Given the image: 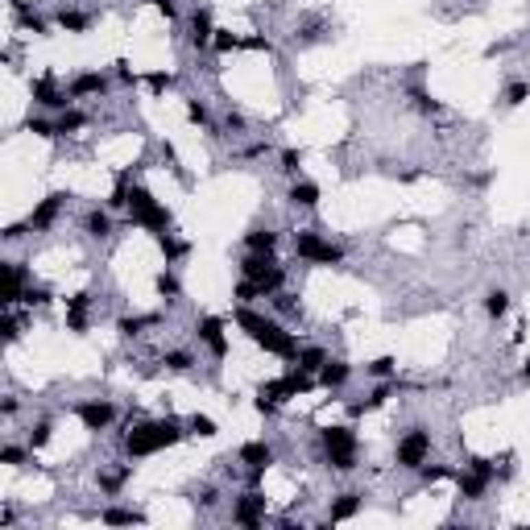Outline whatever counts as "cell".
Listing matches in <instances>:
<instances>
[{
	"mask_svg": "<svg viewBox=\"0 0 530 530\" xmlns=\"http://www.w3.org/2000/svg\"><path fill=\"white\" fill-rule=\"evenodd\" d=\"M237 324H241V328L249 332V340L261 344L265 352H274V357H282V361H294V357H298L294 332H286L282 324H274V320H265V315H257L253 306H237Z\"/></svg>",
	"mask_w": 530,
	"mask_h": 530,
	"instance_id": "obj_1",
	"label": "cell"
},
{
	"mask_svg": "<svg viewBox=\"0 0 530 530\" xmlns=\"http://www.w3.org/2000/svg\"><path fill=\"white\" fill-rule=\"evenodd\" d=\"M186 431L178 418H154V422H137V427H129L125 435V452L129 456H149V452H162V448H174L182 444Z\"/></svg>",
	"mask_w": 530,
	"mask_h": 530,
	"instance_id": "obj_2",
	"label": "cell"
},
{
	"mask_svg": "<svg viewBox=\"0 0 530 530\" xmlns=\"http://www.w3.org/2000/svg\"><path fill=\"white\" fill-rule=\"evenodd\" d=\"M129 211H133V224L149 228L154 237H162V232L170 228V207H162L145 186H133V195H129Z\"/></svg>",
	"mask_w": 530,
	"mask_h": 530,
	"instance_id": "obj_3",
	"label": "cell"
},
{
	"mask_svg": "<svg viewBox=\"0 0 530 530\" xmlns=\"http://www.w3.org/2000/svg\"><path fill=\"white\" fill-rule=\"evenodd\" d=\"M241 274L261 290V298H269V294H278L282 290V282H286V269L274 261V253H253V257H245V265H241Z\"/></svg>",
	"mask_w": 530,
	"mask_h": 530,
	"instance_id": "obj_4",
	"label": "cell"
},
{
	"mask_svg": "<svg viewBox=\"0 0 530 530\" xmlns=\"http://www.w3.org/2000/svg\"><path fill=\"white\" fill-rule=\"evenodd\" d=\"M294 253H298L302 261H315V265H340V261H344V249H340V245L324 241L320 232H311V228H298V232H294Z\"/></svg>",
	"mask_w": 530,
	"mask_h": 530,
	"instance_id": "obj_5",
	"label": "cell"
},
{
	"mask_svg": "<svg viewBox=\"0 0 530 530\" xmlns=\"http://www.w3.org/2000/svg\"><path fill=\"white\" fill-rule=\"evenodd\" d=\"M324 452H328V464L336 472H352L357 468V435H352V427H328L324 431Z\"/></svg>",
	"mask_w": 530,
	"mask_h": 530,
	"instance_id": "obj_6",
	"label": "cell"
},
{
	"mask_svg": "<svg viewBox=\"0 0 530 530\" xmlns=\"http://www.w3.org/2000/svg\"><path fill=\"white\" fill-rule=\"evenodd\" d=\"M427 456H431V435L422 431V427H410L398 439V468H418Z\"/></svg>",
	"mask_w": 530,
	"mask_h": 530,
	"instance_id": "obj_7",
	"label": "cell"
},
{
	"mask_svg": "<svg viewBox=\"0 0 530 530\" xmlns=\"http://www.w3.org/2000/svg\"><path fill=\"white\" fill-rule=\"evenodd\" d=\"M75 414L83 418V427L87 431H108L112 427V418H117V406L108 398H91V402H79Z\"/></svg>",
	"mask_w": 530,
	"mask_h": 530,
	"instance_id": "obj_8",
	"label": "cell"
},
{
	"mask_svg": "<svg viewBox=\"0 0 530 530\" xmlns=\"http://www.w3.org/2000/svg\"><path fill=\"white\" fill-rule=\"evenodd\" d=\"M34 99L42 104V108H58V112H67L75 95H71V91H62L54 75H42V79H34Z\"/></svg>",
	"mask_w": 530,
	"mask_h": 530,
	"instance_id": "obj_9",
	"label": "cell"
},
{
	"mask_svg": "<svg viewBox=\"0 0 530 530\" xmlns=\"http://www.w3.org/2000/svg\"><path fill=\"white\" fill-rule=\"evenodd\" d=\"M232 518H237L241 526H261V522H265V493L253 485L245 497H237V505H232Z\"/></svg>",
	"mask_w": 530,
	"mask_h": 530,
	"instance_id": "obj_10",
	"label": "cell"
},
{
	"mask_svg": "<svg viewBox=\"0 0 530 530\" xmlns=\"http://www.w3.org/2000/svg\"><path fill=\"white\" fill-rule=\"evenodd\" d=\"M195 336L211 348V357H228V336H224V320H216V315H203V320L195 324Z\"/></svg>",
	"mask_w": 530,
	"mask_h": 530,
	"instance_id": "obj_11",
	"label": "cell"
},
{
	"mask_svg": "<svg viewBox=\"0 0 530 530\" xmlns=\"http://www.w3.org/2000/svg\"><path fill=\"white\" fill-rule=\"evenodd\" d=\"M67 199L71 195H62V191H54V195H46L34 211H29V228H50L54 220H58V211L67 207Z\"/></svg>",
	"mask_w": 530,
	"mask_h": 530,
	"instance_id": "obj_12",
	"label": "cell"
},
{
	"mask_svg": "<svg viewBox=\"0 0 530 530\" xmlns=\"http://www.w3.org/2000/svg\"><path fill=\"white\" fill-rule=\"evenodd\" d=\"M348 377H352V365L340 361V357H328L324 369H320V385H324V389H344Z\"/></svg>",
	"mask_w": 530,
	"mask_h": 530,
	"instance_id": "obj_13",
	"label": "cell"
},
{
	"mask_svg": "<svg viewBox=\"0 0 530 530\" xmlns=\"http://www.w3.org/2000/svg\"><path fill=\"white\" fill-rule=\"evenodd\" d=\"M186 38H191V46H211V38H216V29H211V13L207 9H195L191 13V21H186Z\"/></svg>",
	"mask_w": 530,
	"mask_h": 530,
	"instance_id": "obj_14",
	"label": "cell"
},
{
	"mask_svg": "<svg viewBox=\"0 0 530 530\" xmlns=\"http://www.w3.org/2000/svg\"><path fill=\"white\" fill-rule=\"evenodd\" d=\"M83 228H87V237H95V241L112 237V207H91L87 216H83Z\"/></svg>",
	"mask_w": 530,
	"mask_h": 530,
	"instance_id": "obj_15",
	"label": "cell"
},
{
	"mask_svg": "<svg viewBox=\"0 0 530 530\" xmlns=\"http://www.w3.org/2000/svg\"><path fill=\"white\" fill-rule=\"evenodd\" d=\"M87 306H91L87 294H71V298H67V328H71L75 336L87 332Z\"/></svg>",
	"mask_w": 530,
	"mask_h": 530,
	"instance_id": "obj_16",
	"label": "cell"
},
{
	"mask_svg": "<svg viewBox=\"0 0 530 530\" xmlns=\"http://www.w3.org/2000/svg\"><path fill=\"white\" fill-rule=\"evenodd\" d=\"M241 464H249V468L265 472V468L274 464V448H269V444H261V439H253V444H245V448H241Z\"/></svg>",
	"mask_w": 530,
	"mask_h": 530,
	"instance_id": "obj_17",
	"label": "cell"
},
{
	"mask_svg": "<svg viewBox=\"0 0 530 530\" xmlns=\"http://www.w3.org/2000/svg\"><path fill=\"white\" fill-rule=\"evenodd\" d=\"M361 501H365V493H357V489H348V493H340V497L332 501V514H328V522H348V518H357V509H361Z\"/></svg>",
	"mask_w": 530,
	"mask_h": 530,
	"instance_id": "obj_18",
	"label": "cell"
},
{
	"mask_svg": "<svg viewBox=\"0 0 530 530\" xmlns=\"http://www.w3.org/2000/svg\"><path fill=\"white\" fill-rule=\"evenodd\" d=\"M67 91H71L75 99H79V95H104V91H108V79L95 75V71H87V75H75Z\"/></svg>",
	"mask_w": 530,
	"mask_h": 530,
	"instance_id": "obj_19",
	"label": "cell"
},
{
	"mask_svg": "<svg viewBox=\"0 0 530 530\" xmlns=\"http://www.w3.org/2000/svg\"><path fill=\"white\" fill-rule=\"evenodd\" d=\"M456 481H460V497H464V501H477V497H481V493L489 489V481H493V477H485V472L468 468V472H460Z\"/></svg>",
	"mask_w": 530,
	"mask_h": 530,
	"instance_id": "obj_20",
	"label": "cell"
},
{
	"mask_svg": "<svg viewBox=\"0 0 530 530\" xmlns=\"http://www.w3.org/2000/svg\"><path fill=\"white\" fill-rule=\"evenodd\" d=\"M245 245H249V253H274V249H278V232H269V228H253V232L245 237Z\"/></svg>",
	"mask_w": 530,
	"mask_h": 530,
	"instance_id": "obj_21",
	"label": "cell"
},
{
	"mask_svg": "<svg viewBox=\"0 0 530 530\" xmlns=\"http://www.w3.org/2000/svg\"><path fill=\"white\" fill-rule=\"evenodd\" d=\"M286 199H290L294 207H315V203H320V186H315V182H294Z\"/></svg>",
	"mask_w": 530,
	"mask_h": 530,
	"instance_id": "obj_22",
	"label": "cell"
},
{
	"mask_svg": "<svg viewBox=\"0 0 530 530\" xmlns=\"http://www.w3.org/2000/svg\"><path fill=\"white\" fill-rule=\"evenodd\" d=\"M324 361H328V352H324V348H298V357H294V365H298V369H306V373H315V377H320Z\"/></svg>",
	"mask_w": 530,
	"mask_h": 530,
	"instance_id": "obj_23",
	"label": "cell"
},
{
	"mask_svg": "<svg viewBox=\"0 0 530 530\" xmlns=\"http://www.w3.org/2000/svg\"><path fill=\"white\" fill-rule=\"evenodd\" d=\"M99 518L108 522V526H137V522H145L137 509H121V505H108V509H104Z\"/></svg>",
	"mask_w": 530,
	"mask_h": 530,
	"instance_id": "obj_24",
	"label": "cell"
},
{
	"mask_svg": "<svg viewBox=\"0 0 530 530\" xmlns=\"http://www.w3.org/2000/svg\"><path fill=\"white\" fill-rule=\"evenodd\" d=\"M414 472H418V481H422V485H435V481H448V477H456V468H448V464H427V460H422Z\"/></svg>",
	"mask_w": 530,
	"mask_h": 530,
	"instance_id": "obj_25",
	"label": "cell"
},
{
	"mask_svg": "<svg viewBox=\"0 0 530 530\" xmlns=\"http://www.w3.org/2000/svg\"><path fill=\"white\" fill-rule=\"evenodd\" d=\"M58 29H67V34H83L87 29V13H79V9H58Z\"/></svg>",
	"mask_w": 530,
	"mask_h": 530,
	"instance_id": "obj_26",
	"label": "cell"
},
{
	"mask_svg": "<svg viewBox=\"0 0 530 530\" xmlns=\"http://www.w3.org/2000/svg\"><path fill=\"white\" fill-rule=\"evenodd\" d=\"M505 311H509V294L493 286V290L485 294V315H489V320H501V315H505Z\"/></svg>",
	"mask_w": 530,
	"mask_h": 530,
	"instance_id": "obj_27",
	"label": "cell"
},
{
	"mask_svg": "<svg viewBox=\"0 0 530 530\" xmlns=\"http://www.w3.org/2000/svg\"><path fill=\"white\" fill-rule=\"evenodd\" d=\"M186 431H191V435H199V439H211V435H216V418H207V414H191Z\"/></svg>",
	"mask_w": 530,
	"mask_h": 530,
	"instance_id": "obj_28",
	"label": "cell"
},
{
	"mask_svg": "<svg viewBox=\"0 0 530 530\" xmlns=\"http://www.w3.org/2000/svg\"><path fill=\"white\" fill-rule=\"evenodd\" d=\"M129 472H133V464H125L121 472H104V477H99V489H104V493H121L125 481H129Z\"/></svg>",
	"mask_w": 530,
	"mask_h": 530,
	"instance_id": "obj_29",
	"label": "cell"
},
{
	"mask_svg": "<svg viewBox=\"0 0 530 530\" xmlns=\"http://www.w3.org/2000/svg\"><path fill=\"white\" fill-rule=\"evenodd\" d=\"M13 9H17V17H21V25H25V29H34V34H46V29H50V25H46V17L29 13V9L21 5V0H13Z\"/></svg>",
	"mask_w": 530,
	"mask_h": 530,
	"instance_id": "obj_30",
	"label": "cell"
},
{
	"mask_svg": "<svg viewBox=\"0 0 530 530\" xmlns=\"http://www.w3.org/2000/svg\"><path fill=\"white\" fill-rule=\"evenodd\" d=\"M83 125H87V117H83L79 108H67V112L58 117V133H62V137H67V133H79Z\"/></svg>",
	"mask_w": 530,
	"mask_h": 530,
	"instance_id": "obj_31",
	"label": "cell"
},
{
	"mask_svg": "<svg viewBox=\"0 0 530 530\" xmlns=\"http://www.w3.org/2000/svg\"><path fill=\"white\" fill-rule=\"evenodd\" d=\"M158 249L166 253V261H178V257L186 253V245H182V241H178L174 232H162V237H158Z\"/></svg>",
	"mask_w": 530,
	"mask_h": 530,
	"instance_id": "obj_32",
	"label": "cell"
},
{
	"mask_svg": "<svg viewBox=\"0 0 530 530\" xmlns=\"http://www.w3.org/2000/svg\"><path fill=\"white\" fill-rule=\"evenodd\" d=\"M154 324H158V315H145V320H129V315H125L117 328H121V336H129V340H133V336H141V328H154Z\"/></svg>",
	"mask_w": 530,
	"mask_h": 530,
	"instance_id": "obj_33",
	"label": "cell"
},
{
	"mask_svg": "<svg viewBox=\"0 0 530 530\" xmlns=\"http://www.w3.org/2000/svg\"><path fill=\"white\" fill-rule=\"evenodd\" d=\"M25 129H29L34 137H58V121H46V117H29Z\"/></svg>",
	"mask_w": 530,
	"mask_h": 530,
	"instance_id": "obj_34",
	"label": "cell"
},
{
	"mask_svg": "<svg viewBox=\"0 0 530 530\" xmlns=\"http://www.w3.org/2000/svg\"><path fill=\"white\" fill-rule=\"evenodd\" d=\"M162 365H166L170 373H186V369H191L195 361H191V352H182V348H174V352H166V357H162Z\"/></svg>",
	"mask_w": 530,
	"mask_h": 530,
	"instance_id": "obj_35",
	"label": "cell"
},
{
	"mask_svg": "<svg viewBox=\"0 0 530 530\" xmlns=\"http://www.w3.org/2000/svg\"><path fill=\"white\" fill-rule=\"evenodd\" d=\"M21 302H25V306H46V302H50V290H46V286H34V282H29V286L21 290Z\"/></svg>",
	"mask_w": 530,
	"mask_h": 530,
	"instance_id": "obj_36",
	"label": "cell"
},
{
	"mask_svg": "<svg viewBox=\"0 0 530 530\" xmlns=\"http://www.w3.org/2000/svg\"><path fill=\"white\" fill-rule=\"evenodd\" d=\"M50 431H54V422H50V418H42L38 427L29 431V448H34V452H38V448H46V444H50Z\"/></svg>",
	"mask_w": 530,
	"mask_h": 530,
	"instance_id": "obj_37",
	"label": "cell"
},
{
	"mask_svg": "<svg viewBox=\"0 0 530 530\" xmlns=\"http://www.w3.org/2000/svg\"><path fill=\"white\" fill-rule=\"evenodd\" d=\"M394 357H377V361H369V377H377V381H385V377H394Z\"/></svg>",
	"mask_w": 530,
	"mask_h": 530,
	"instance_id": "obj_38",
	"label": "cell"
},
{
	"mask_svg": "<svg viewBox=\"0 0 530 530\" xmlns=\"http://www.w3.org/2000/svg\"><path fill=\"white\" fill-rule=\"evenodd\" d=\"M158 294H162V298H178V294H182V286H178V278H174L170 269L158 278Z\"/></svg>",
	"mask_w": 530,
	"mask_h": 530,
	"instance_id": "obj_39",
	"label": "cell"
},
{
	"mask_svg": "<svg viewBox=\"0 0 530 530\" xmlns=\"http://www.w3.org/2000/svg\"><path fill=\"white\" fill-rule=\"evenodd\" d=\"M211 46H216L220 54H228V50H237V46H241V38H237V34H228V29H216V38H211Z\"/></svg>",
	"mask_w": 530,
	"mask_h": 530,
	"instance_id": "obj_40",
	"label": "cell"
},
{
	"mask_svg": "<svg viewBox=\"0 0 530 530\" xmlns=\"http://www.w3.org/2000/svg\"><path fill=\"white\" fill-rule=\"evenodd\" d=\"M257 298H261V290H257L249 278H241V286H237V302H241V306H249V302H257Z\"/></svg>",
	"mask_w": 530,
	"mask_h": 530,
	"instance_id": "obj_41",
	"label": "cell"
},
{
	"mask_svg": "<svg viewBox=\"0 0 530 530\" xmlns=\"http://www.w3.org/2000/svg\"><path fill=\"white\" fill-rule=\"evenodd\" d=\"M269 298H274V311H278V315H294V311H298L294 294H286V290H278V294H269Z\"/></svg>",
	"mask_w": 530,
	"mask_h": 530,
	"instance_id": "obj_42",
	"label": "cell"
},
{
	"mask_svg": "<svg viewBox=\"0 0 530 530\" xmlns=\"http://www.w3.org/2000/svg\"><path fill=\"white\" fill-rule=\"evenodd\" d=\"M522 99H530V87H526V83H514V87H505V104H509V108H518Z\"/></svg>",
	"mask_w": 530,
	"mask_h": 530,
	"instance_id": "obj_43",
	"label": "cell"
},
{
	"mask_svg": "<svg viewBox=\"0 0 530 530\" xmlns=\"http://www.w3.org/2000/svg\"><path fill=\"white\" fill-rule=\"evenodd\" d=\"M0 332H5V340H9V344L21 336V328H17V320H13V311H5V315H0Z\"/></svg>",
	"mask_w": 530,
	"mask_h": 530,
	"instance_id": "obj_44",
	"label": "cell"
},
{
	"mask_svg": "<svg viewBox=\"0 0 530 530\" xmlns=\"http://www.w3.org/2000/svg\"><path fill=\"white\" fill-rule=\"evenodd\" d=\"M186 121H191V125H207V108H203L199 99H191V104H186Z\"/></svg>",
	"mask_w": 530,
	"mask_h": 530,
	"instance_id": "obj_45",
	"label": "cell"
},
{
	"mask_svg": "<svg viewBox=\"0 0 530 530\" xmlns=\"http://www.w3.org/2000/svg\"><path fill=\"white\" fill-rule=\"evenodd\" d=\"M195 501H199L203 509H211V505H220V493H216V489L207 485V489H199V497H195Z\"/></svg>",
	"mask_w": 530,
	"mask_h": 530,
	"instance_id": "obj_46",
	"label": "cell"
},
{
	"mask_svg": "<svg viewBox=\"0 0 530 530\" xmlns=\"http://www.w3.org/2000/svg\"><path fill=\"white\" fill-rule=\"evenodd\" d=\"M21 460H25V452H21L17 444H9L5 452H0V464H21Z\"/></svg>",
	"mask_w": 530,
	"mask_h": 530,
	"instance_id": "obj_47",
	"label": "cell"
},
{
	"mask_svg": "<svg viewBox=\"0 0 530 530\" xmlns=\"http://www.w3.org/2000/svg\"><path fill=\"white\" fill-rule=\"evenodd\" d=\"M282 170H286V174L298 170V149H282Z\"/></svg>",
	"mask_w": 530,
	"mask_h": 530,
	"instance_id": "obj_48",
	"label": "cell"
},
{
	"mask_svg": "<svg viewBox=\"0 0 530 530\" xmlns=\"http://www.w3.org/2000/svg\"><path fill=\"white\" fill-rule=\"evenodd\" d=\"M154 5H158L162 17H178V5H174V0H154Z\"/></svg>",
	"mask_w": 530,
	"mask_h": 530,
	"instance_id": "obj_49",
	"label": "cell"
},
{
	"mask_svg": "<svg viewBox=\"0 0 530 530\" xmlns=\"http://www.w3.org/2000/svg\"><path fill=\"white\" fill-rule=\"evenodd\" d=\"M149 83H154V91H162V87H170V75H162V71H154V75H149Z\"/></svg>",
	"mask_w": 530,
	"mask_h": 530,
	"instance_id": "obj_50",
	"label": "cell"
},
{
	"mask_svg": "<svg viewBox=\"0 0 530 530\" xmlns=\"http://www.w3.org/2000/svg\"><path fill=\"white\" fill-rule=\"evenodd\" d=\"M117 75H121V83H133V71H129V62H117Z\"/></svg>",
	"mask_w": 530,
	"mask_h": 530,
	"instance_id": "obj_51",
	"label": "cell"
},
{
	"mask_svg": "<svg viewBox=\"0 0 530 530\" xmlns=\"http://www.w3.org/2000/svg\"><path fill=\"white\" fill-rule=\"evenodd\" d=\"M224 125H228V129H245V117H241V112H228V121H224Z\"/></svg>",
	"mask_w": 530,
	"mask_h": 530,
	"instance_id": "obj_52",
	"label": "cell"
},
{
	"mask_svg": "<svg viewBox=\"0 0 530 530\" xmlns=\"http://www.w3.org/2000/svg\"><path fill=\"white\" fill-rule=\"evenodd\" d=\"M522 377H526V381H530V357H526V361H522Z\"/></svg>",
	"mask_w": 530,
	"mask_h": 530,
	"instance_id": "obj_53",
	"label": "cell"
}]
</instances>
